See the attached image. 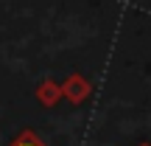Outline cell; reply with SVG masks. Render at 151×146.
Masks as SVG:
<instances>
[{
    "instance_id": "obj_1",
    "label": "cell",
    "mask_w": 151,
    "mask_h": 146,
    "mask_svg": "<svg viewBox=\"0 0 151 146\" xmlns=\"http://www.w3.org/2000/svg\"><path fill=\"white\" fill-rule=\"evenodd\" d=\"M11 146H42V143H39V141H37V138H34V135H31V132H22V135H20V138H17V141H14V143H11Z\"/></svg>"
}]
</instances>
